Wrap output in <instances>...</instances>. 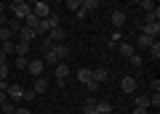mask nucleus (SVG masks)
I'll return each instance as SVG.
<instances>
[{"mask_svg": "<svg viewBox=\"0 0 160 114\" xmlns=\"http://www.w3.org/2000/svg\"><path fill=\"white\" fill-rule=\"evenodd\" d=\"M53 27H59V16H56V13H51V16H46V19H40L38 27H35V34H48V29H53Z\"/></svg>", "mask_w": 160, "mask_h": 114, "instance_id": "nucleus-1", "label": "nucleus"}, {"mask_svg": "<svg viewBox=\"0 0 160 114\" xmlns=\"http://www.w3.org/2000/svg\"><path fill=\"white\" fill-rule=\"evenodd\" d=\"M53 74H56V85L62 88L64 82H67V77H69V64H67V61H59V64H56V72H53Z\"/></svg>", "mask_w": 160, "mask_h": 114, "instance_id": "nucleus-2", "label": "nucleus"}, {"mask_svg": "<svg viewBox=\"0 0 160 114\" xmlns=\"http://www.w3.org/2000/svg\"><path fill=\"white\" fill-rule=\"evenodd\" d=\"M8 11H11L16 19H22V21H24V19L32 13V6H29V3H24V6H11V3H8Z\"/></svg>", "mask_w": 160, "mask_h": 114, "instance_id": "nucleus-3", "label": "nucleus"}, {"mask_svg": "<svg viewBox=\"0 0 160 114\" xmlns=\"http://www.w3.org/2000/svg\"><path fill=\"white\" fill-rule=\"evenodd\" d=\"M43 69H46L43 58H29V64H27V72L32 74V77H40V74H43Z\"/></svg>", "mask_w": 160, "mask_h": 114, "instance_id": "nucleus-4", "label": "nucleus"}, {"mask_svg": "<svg viewBox=\"0 0 160 114\" xmlns=\"http://www.w3.org/2000/svg\"><path fill=\"white\" fill-rule=\"evenodd\" d=\"M48 51L56 53L59 61H67V58H69V45H64V43H53V48H48Z\"/></svg>", "mask_w": 160, "mask_h": 114, "instance_id": "nucleus-5", "label": "nucleus"}, {"mask_svg": "<svg viewBox=\"0 0 160 114\" xmlns=\"http://www.w3.org/2000/svg\"><path fill=\"white\" fill-rule=\"evenodd\" d=\"M142 34H147V37H158V34H160V21H144Z\"/></svg>", "mask_w": 160, "mask_h": 114, "instance_id": "nucleus-6", "label": "nucleus"}, {"mask_svg": "<svg viewBox=\"0 0 160 114\" xmlns=\"http://www.w3.org/2000/svg\"><path fill=\"white\" fill-rule=\"evenodd\" d=\"M32 13H35L38 19H46V16H51V11H48V3H46V0H38V3L32 6Z\"/></svg>", "mask_w": 160, "mask_h": 114, "instance_id": "nucleus-7", "label": "nucleus"}, {"mask_svg": "<svg viewBox=\"0 0 160 114\" xmlns=\"http://www.w3.org/2000/svg\"><path fill=\"white\" fill-rule=\"evenodd\" d=\"M6 96L11 98V101H22V96H24V88H22V85H8Z\"/></svg>", "mask_w": 160, "mask_h": 114, "instance_id": "nucleus-8", "label": "nucleus"}, {"mask_svg": "<svg viewBox=\"0 0 160 114\" xmlns=\"http://www.w3.org/2000/svg\"><path fill=\"white\" fill-rule=\"evenodd\" d=\"M16 37H19V40H24V43H32V37H38V34H35V29H32V27H27V24H24V27L19 29Z\"/></svg>", "mask_w": 160, "mask_h": 114, "instance_id": "nucleus-9", "label": "nucleus"}, {"mask_svg": "<svg viewBox=\"0 0 160 114\" xmlns=\"http://www.w3.org/2000/svg\"><path fill=\"white\" fill-rule=\"evenodd\" d=\"M120 88H123V93H128V96H131V93L136 90V80L128 74V77H123V80H120Z\"/></svg>", "mask_w": 160, "mask_h": 114, "instance_id": "nucleus-10", "label": "nucleus"}, {"mask_svg": "<svg viewBox=\"0 0 160 114\" xmlns=\"http://www.w3.org/2000/svg\"><path fill=\"white\" fill-rule=\"evenodd\" d=\"M64 37H67V32H64L62 27H53V29H48V40H53V43H64Z\"/></svg>", "mask_w": 160, "mask_h": 114, "instance_id": "nucleus-11", "label": "nucleus"}, {"mask_svg": "<svg viewBox=\"0 0 160 114\" xmlns=\"http://www.w3.org/2000/svg\"><path fill=\"white\" fill-rule=\"evenodd\" d=\"M107 77H109V72H107L104 66H99V69H93V72H91V80H93V82H104Z\"/></svg>", "mask_w": 160, "mask_h": 114, "instance_id": "nucleus-12", "label": "nucleus"}, {"mask_svg": "<svg viewBox=\"0 0 160 114\" xmlns=\"http://www.w3.org/2000/svg\"><path fill=\"white\" fill-rule=\"evenodd\" d=\"M109 19H112V27H123V24H126V13H123V11H112V16H109Z\"/></svg>", "mask_w": 160, "mask_h": 114, "instance_id": "nucleus-13", "label": "nucleus"}, {"mask_svg": "<svg viewBox=\"0 0 160 114\" xmlns=\"http://www.w3.org/2000/svg\"><path fill=\"white\" fill-rule=\"evenodd\" d=\"M6 27L11 29V32H16V34H19V29L24 27V21H22V19H16V16H8V24H6Z\"/></svg>", "mask_w": 160, "mask_h": 114, "instance_id": "nucleus-14", "label": "nucleus"}, {"mask_svg": "<svg viewBox=\"0 0 160 114\" xmlns=\"http://www.w3.org/2000/svg\"><path fill=\"white\" fill-rule=\"evenodd\" d=\"M118 51H120V56H126V58L133 56V45L131 43H118Z\"/></svg>", "mask_w": 160, "mask_h": 114, "instance_id": "nucleus-15", "label": "nucleus"}, {"mask_svg": "<svg viewBox=\"0 0 160 114\" xmlns=\"http://www.w3.org/2000/svg\"><path fill=\"white\" fill-rule=\"evenodd\" d=\"M93 106H96L99 114H112V103H109V101H96Z\"/></svg>", "mask_w": 160, "mask_h": 114, "instance_id": "nucleus-16", "label": "nucleus"}, {"mask_svg": "<svg viewBox=\"0 0 160 114\" xmlns=\"http://www.w3.org/2000/svg\"><path fill=\"white\" fill-rule=\"evenodd\" d=\"M0 51L6 53V56H16V43H13V40H6V43H3V48H0Z\"/></svg>", "mask_w": 160, "mask_h": 114, "instance_id": "nucleus-17", "label": "nucleus"}, {"mask_svg": "<svg viewBox=\"0 0 160 114\" xmlns=\"http://www.w3.org/2000/svg\"><path fill=\"white\" fill-rule=\"evenodd\" d=\"M29 45H32V43L16 40V56H27V53H29Z\"/></svg>", "mask_w": 160, "mask_h": 114, "instance_id": "nucleus-18", "label": "nucleus"}, {"mask_svg": "<svg viewBox=\"0 0 160 114\" xmlns=\"http://www.w3.org/2000/svg\"><path fill=\"white\" fill-rule=\"evenodd\" d=\"M78 80L83 82V85H88V82H91V69H86V66L78 69Z\"/></svg>", "mask_w": 160, "mask_h": 114, "instance_id": "nucleus-19", "label": "nucleus"}, {"mask_svg": "<svg viewBox=\"0 0 160 114\" xmlns=\"http://www.w3.org/2000/svg\"><path fill=\"white\" fill-rule=\"evenodd\" d=\"M35 93H46L48 90V80H43V77H38V80H35V88H32Z\"/></svg>", "mask_w": 160, "mask_h": 114, "instance_id": "nucleus-20", "label": "nucleus"}, {"mask_svg": "<svg viewBox=\"0 0 160 114\" xmlns=\"http://www.w3.org/2000/svg\"><path fill=\"white\" fill-rule=\"evenodd\" d=\"M16 37V32H11L8 27H0V43H6V40H13Z\"/></svg>", "mask_w": 160, "mask_h": 114, "instance_id": "nucleus-21", "label": "nucleus"}, {"mask_svg": "<svg viewBox=\"0 0 160 114\" xmlns=\"http://www.w3.org/2000/svg\"><path fill=\"white\" fill-rule=\"evenodd\" d=\"M139 6H142L144 13H149V11H155V8H158V3H155V0H139Z\"/></svg>", "mask_w": 160, "mask_h": 114, "instance_id": "nucleus-22", "label": "nucleus"}, {"mask_svg": "<svg viewBox=\"0 0 160 114\" xmlns=\"http://www.w3.org/2000/svg\"><path fill=\"white\" fill-rule=\"evenodd\" d=\"M136 45H139V48H149V45H152V37H147V34H139V37H136Z\"/></svg>", "mask_w": 160, "mask_h": 114, "instance_id": "nucleus-23", "label": "nucleus"}, {"mask_svg": "<svg viewBox=\"0 0 160 114\" xmlns=\"http://www.w3.org/2000/svg\"><path fill=\"white\" fill-rule=\"evenodd\" d=\"M99 3H102V0H80V6L86 8V11H93V8H99Z\"/></svg>", "mask_w": 160, "mask_h": 114, "instance_id": "nucleus-24", "label": "nucleus"}, {"mask_svg": "<svg viewBox=\"0 0 160 114\" xmlns=\"http://www.w3.org/2000/svg\"><path fill=\"white\" fill-rule=\"evenodd\" d=\"M93 103H96V101H93V98H88V101H86V106H83V114H99Z\"/></svg>", "mask_w": 160, "mask_h": 114, "instance_id": "nucleus-25", "label": "nucleus"}, {"mask_svg": "<svg viewBox=\"0 0 160 114\" xmlns=\"http://www.w3.org/2000/svg\"><path fill=\"white\" fill-rule=\"evenodd\" d=\"M144 21H160V8H155V11L144 13Z\"/></svg>", "mask_w": 160, "mask_h": 114, "instance_id": "nucleus-26", "label": "nucleus"}, {"mask_svg": "<svg viewBox=\"0 0 160 114\" xmlns=\"http://www.w3.org/2000/svg\"><path fill=\"white\" fill-rule=\"evenodd\" d=\"M0 109H3V114H13V112H16V103H13L11 98H8V101L3 103V106H0Z\"/></svg>", "mask_w": 160, "mask_h": 114, "instance_id": "nucleus-27", "label": "nucleus"}, {"mask_svg": "<svg viewBox=\"0 0 160 114\" xmlns=\"http://www.w3.org/2000/svg\"><path fill=\"white\" fill-rule=\"evenodd\" d=\"M27 64H29V58H27V56H16L13 66H16V69H27Z\"/></svg>", "mask_w": 160, "mask_h": 114, "instance_id": "nucleus-28", "label": "nucleus"}, {"mask_svg": "<svg viewBox=\"0 0 160 114\" xmlns=\"http://www.w3.org/2000/svg\"><path fill=\"white\" fill-rule=\"evenodd\" d=\"M149 51H152V58L158 61V58H160V43H158V40H152V45H149Z\"/></svg>", "mask_w": 160, "mask_h": 114, "instance_id": "nucleus-29", "label": "nucleus"}, {"mask_svg": "<svg viewBox=\"0 0 160 114\" xmlns=\"http://www.w3.org/2000/svg\"><path fill=\"white\" fill-rule=\"evenodd\" d=\"M133 103L142 106V109H149V98H147V96H136V101H133Z\"/></svg>", "mask_w": 160, "mask_h": 114, "instance_id": "nucleus-30", "label": "nucleus"}, {"mask_svg": "<svg viewBox=\"0 0 160 114\" xmlns=\"http://www.w3.org/2000/svg\"><path fill=\"white\" fill-rule=\"evenodd\" d=\"M64 6H67V11H78V8H80V0H64Z\"/></svg>", "mask_w": 160, "mask_h": 114, "instance_id": "nucleus-31", "label": "nucleus"}, {"mask_svg": "<svg viewBox=\"0 0 160 114\" xmlns=\"http://www.w3.org/2000/svg\"><path fill=\"white\" fill-rule=\"evenodd\" d=\"M38 21H40V19H38V16H35V13H29V16H27V19H24V24H27V27H32V29H35V27H38Z\"/></svg>", "mask_w": 160, "mask_h": 114, "instance_id": "nucleus-32", "label": "nucleus"}, {"mask_svg": "<svg viewBox=\"0 0 160 114\" xmlns=\"http://www.w3.org/2000/svg\"><path fill=\"white\" fill-rule=\"evenodd\" d=\"M120 37H123V34H120L118 29H115V32H112V37H109V48H112V45H118V43H120Z\"/></svg>", "mask_w": 160, "mask_h": 114, "instance_id": "nucleus-33", "label": "nucleus"}, {"mask_svg": "<svg viewBox=\"0 0 160 114\" xmlns=\"http://www.w3.org/2000/svg\"><path fill=\"white\" fill-rule=\"evenodd\" d=\"M149 106H155V112H158V106H160V93H152V98H149Z\"/></svg>", "mask_w": 160, "mask_h": 114, "instance_id": "nucleus-34", "label": "nucleus"}, {"mask_svg": "<svg viewBox=\"0 0 160 114\" xmlns=\"http://www.w3.org/2000/svg\"><path fill=\"white\" fill-rule=\"evenodd\" d=\"M128 61H131V64H133V66H136V69H139V66H142V56H139V53H133V56H131V58H128Z\"/></svg>", "mask_w": 160, "mask_h": 114, "instance_id": "nucleus-35", "label": "nucleus"}, {"mask_svg": "<svg viewBox=\"0 0 160 114\" xmlns=\"http://www.w3.org/2000/svg\"><path fill=\"white\" fill-rule=\"evenodd\" d=\"M8 77V64H0V80H6Z\"/></svg>", "mask_w": 160, "mask_h": 114, "instance_id": "nucleus-36", "label": "nucleus"}, {"mask_svg": "<svg viewBox=\"0 0 160 114\" xmlns=\"http://www.w3.org/2000/svg\"><path fill=\"white\" fill-rule=\"evenodd\" d=\"M149 88H152V93H160V80H152V82H149Z\"/></svg>", "mask_w": 160, "mask_h": 114, "instance_id": "nucleus-37", "label": "nucleus"}, {"mask_svg": "<svg viewBox=\"0 0 160 114\" xmlns=\"http://www.w3.org/2000/svg\"><path fill=\"white\" fill-rule=\"evenodd\" d=\"M75 13H78V19H86V16H88V11H86V8H83V6H80V8H78V11H75Z\"/></svg>", "mask_w": 160, "mask_h": 114, "instance_id": "nucleus-38", "label": "nucleus"}, {"mask_svg": "<svg viewBox=\"0 0 160 114\" xmlns=\"http://www.w3.org/2000/svg\"><path fill=\"white\" fill-rule=\"evenodd\" d=\"M35 96H38V93H35V90H27V93H24V96H22V98H24V101H32V98H35Z\"/></svg>", "mask_w": 160, "mask_h": 114, "instance_id": "nucleus-39", "label": "nucleus"}, {"mask_svg": "<svg viewBox=\"0 0 160 114\" xmlns=\"http://www.w3.org/2000/svg\"><path fill=\"white\" fill-rule=\"evenodd\" d=\"M13 114H32V112H29L27 106H16V112H13Z\"/></svg>", "mask_w": 160, "mask_h": 114, "instance_id": "nucleus-40", "label": "nucleus"}, {"mask_svg": "<svg viewBox=\"0 0 160 114\" xmlns=\"http://www.w3.org/2000/svg\"><path fill=\"white\" fill-rule=\"evenodd\" d=\"M133 114H149V109H142V106H136V109H133Z\"/></svg>", "mask_w": 160, "mask_h": 114, "instance_id": "nucleus-41", "label": "nucleus"}, {"mask_svg": "<svg viewBox=\"0 0 160 114\" xmlns=\"http://www.w3.org/2000/svg\"><path fill=\"white\" fill-rule=\"evenodd\" d=\"M11 6H24V3H29V0H8Z\"/></svg>", "mask_w": 160, "mask_h": 114, "instance_id": "nucleus-42", "label": "nucleus"}, {"mask_svg": "<svg viewBox=\"0 0 160 114\" xmlns=\"http://www.w3.org/2000/svg\"><path fill=\"white\" fill-rule=\"evenodd\" d=\"M8 101V96H6V93H3V90H0V106H3V103H6Z\"/></svg>", "mask_w": 160, "mask_h": 114, "instance_id": "nucleus-43", "label": "nucleus"}, {"mask_svg": "<svg viewBox=\"0 0 160 114\" xmlns=\"http://www.w3.org/2000/svg\"><path fill=\"white\" fill-rule=\"evenodd\" d=\"M0 64H8V56H6L3 51H0Z\"/></svg>", "mask_w": 160, "mask_h": 114, "instance_id": "nucleus-44", "label": "nucleus"}, {"mask_svg": "<svg viewBox=\"0 0 160 114\" xmlns=\"http://www.w3.org/2000/svg\"><path fill=\"white\" fill-rule=\"evenodd\" d=\"M6 8H8V6H6V0H0V13H6Z\"/></svg>", "mask_w": 160, "mask_h": 114, "instance_id": "nucleus-45", "label": "nucleus"}, {"mask_svg": "<svg viewBox=\"0 0 160 114\" xmlns=\"http://www.w3.org/2000/svg\"><path fill=\"white\" fill-rule=\"evenodd\" d=\"M56 3H64V0H56Z\"/></svg>", "mask_w": 160, "mask_h": 114, "instance_id": "nucleus-46", "label": "nucleus"}, {"mask_svg": "<svg viewBox=\"0 0 160 114\" xmlns=\"http://www.w3.org/2000/svg\"><path fill=\"white\" fill-rule=\"evenodd\" d=\"M155 3H158V0H155Z\"/></svg>", "mask_w": 160, "mask_h": 114, "instance_id": "nucleus-47", "label": "nucleus"}]
</instances>
